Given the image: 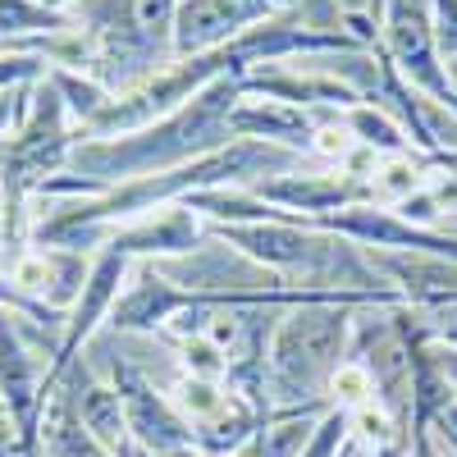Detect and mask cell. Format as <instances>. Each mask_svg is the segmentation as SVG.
Segmentation results:
<instances>
[{
	"label": "cell",
	"mask_w": 457,
	"mask_h": 457,
	"mask_svg": "<svg viewBox=\"0 0 457 457\" xmlns=\"http://www.w3.org/2000/svg\"><path fill=\"white\" fill-rule=\"evenodd\" d=\"M83 129L69 120V105L51 79H37L28 87V105L19 124L0 146V247H28L32 228V197L69 170V156L79 146Z\"/></svg>",
	"instance_id": "cell-1"
},
{
	"label": "cell",
	"mask_w": 457,
	"mask_h": 457,
	"mask_svg": "<svg viewBox=\"0 0 457 457\" xmlns=\"http://www.w3.org/2000/svg\"><path fill=\"white\" fill-rule=\"evenodd\" d=\"M174 10L179 0H79L69 14L96 51L92 79L124 96L174 64Z\"/></svg>",
	"instance_id": "cell-2"
},
{
	"label": "cell",
	"mask_w": 457,
	"mask_h": 457,
	"mask_svg": "<svg viewBox=\"0 0 457 457\" xmlns=\"http://www.w3.org/2000/svg\"><path fill=\"white\" fill-rule=\"evenodd\" d=\"M361 307H343V302H307L293 307L265 348V370H270V394L288 407L320 403L329 375L348 357L353 320Z\"/></svg>",
	"instance_id": "cell-3"
},
{
	"label": "cell",
	"mask_w": 457,
	"mask_h": 457,
	"mask_svg": "<svg viewBox=\"0 0 457 457\" xmlns=\"http://www.w3.org/2000/svg\"><path fill=\"white\" fill-rule=\"evenodd\" d=\"M379 51L398 69V79L421 92L439 114L457 120V92L448 87L444 55L435 42V23H430V0H385L379 10Z\"/></svg>",
	"instance_id": "cell-4"
},
{
	"label": "cell",
	"mask_w": 457,
	"mask_h": 457,
	"mask_svg": "<svg viewBox=\"0 0 457 457\" xmlns=\"http://www.w3.org/2000/svg\"><path fill=\"white\" fill-rule=\"evenodd\" d=\"M110 385H114V394H120V403H124V421H129V439L137 444V448H146V453H170V448H183V444H197V435H193V426L179 416V407L151 385V379L137 370V366H129V361H120L110 370Z\"/></svg>",
	"instance_id": "cell-5"
},
{
	"label": "cell",
	"mask_w": 457,
	"mask_h": 457,
	"mask_svg": "<svg viewBox=\"0 0 457 457\" xmlns=\"http://www.w3.org/2000/svg\"><path fill=\"white\" fill-rule=\"evenodd\" d=\"M243 92L261 96V101H284V105H297V110H312V114H343V110L366 101L348 79H338L334 69H302L293 60L252 69L243 79Z\"/></svg>",
	"instance_id": "cell-6"
},
{
	"label": "cell",
	"mask_w": 457,
	"mask_h": 457,
	"mask_svg": "<svg viewBox=\"0 0 457 457\" xmlns=\"http://www.w3.org/2000/svg\"><path fill=\"white\" fill-rule=\"evenodd\" d=\"M279 19L270 0H179L174 10V60L206 55L224 42L243 37L256 23Z\"/></svg>",
	"instance_id": "cell-7"
},
{
	"label": "cell",
	"mask_w": 457,
	"mask_h": 457,
	"mask_svg": "<svg viewBox=\"0 0 457 457\" xmlns=\"http://www.w3.org/2000/svg\"><path fill=\"white\" fill-rule=\"evenodd\" d=\"M202 238H206L202 215L187 211L183 202H174V206H161V211H151L142 220H129L120 228H110V238L101 247L120 252L129 261H174V256L197 252Z\"/></svg>",
	"instance_id": "cell-8"
},
{
	"label": "cell",
	"mask_w": 457,
	"mask_h": 457,
	"mask_svg": "<svg viewBox=\"0 0 457 457\" xmlns=\"http://www.w3.org/2000/svg\"><path fill=\"white\" fill-rule=\"evenodd\" d=\"M42 448L46 457H120L110 453L101 439H92V430L79 421V407H73V394L55 385L46 416H42Z\"/></svg>",
	"instance_id": "cell-9"
},
{
	"label": "cell",
	"mask_w": 457,
	"mask_h": 457,
	"mask_svg": "<svg viewBox=\"0 0 457 457\" xmlns=\"http://www.w3.org/2000/svg\"><path fill=\"white\" fill-rule=\"evenodd\" d=\"M338 120H343V129L357 137V146L375 151V156H411V151H416L411 137H407V129L394 120V110H385V105L361 101L353 110H343Z\"/></svg>",
	"instance_id": "cell-10"
},
{
	"label": "cell",
	"mask_w": 457,
	"mask_h": 457,
	"mask_svg": "<svg viewBox=\"0 0 457 457\" xmlns=\"http://www.w3.org/2000/svg\"><path fill=\"white\" fill-rule=\"evenodd\" d=\"M325 403L334 411H357L366 403H375V375L361 357H343L338 370L329 375V385H325Z\"/></svg>",
	"instance_id": "cell-11"
},
{
	"label": "cell",
	"mask_w": 457,
	"mask_h": 457,
	"mask_svg": "<svg viewBox=\"0 0 457 457\" xmlns=\"http://www.w3.org/2000/svg\"><path fill=\"white\" fill-rule=\"evenodd\" d=\"M46 79L60 87V96H64V105H69V120L79 124V129H87L96 114H101V105L110 101V92L96 83V79H87V73H69V69H46Z\"/></svg>",
	"instance_id": "cell-12"
},
{
	"label": "cell",
	"mask_w": 457,
	"mask_h": 457,
	"mask_svg": "<svg viewBox=\"0 0 457 457\" xmlns=\"http://www.w3.org/2000/svg\"><path fill=\"white\" fill-rule=\"evenodd\" d=\"M174 407H179V416L187 426H206L211 416L228 403V389L224 385H215V379H197V375H183L179 385H174V398H170Z\"/></svg>",
	"instance_id": "cell-13"
},
{
	"label": "cell",
	"mask_w": 457,
	"mask_h": 457,
	"mask_svg": "<svg viewBox=\"0 0 457 457\" xmlns=\"http://www.w3.org/2000/svg\"><path fill=\"white\" fill-rule=\"evenodd\" d=\"M348 439H353V426H348V411H325L316 430L307 435V444H302L297 457H343L348 453Z\"/></svg>",
	"instance_id": "cell-14"
},
{
	"label": "cell",
	"mask_w": 457,
	"mask_h": 457,
	"mask_svg": "<svg viewBox=\"0 0 457 457\" xmlns=\"http://www.w3.org/2000/svg\"><path fill=\"white\" fill-rule=\"evenodd\" d=\"M183 375H197V379H215V385H224V379H228V357L215 348L206 334H193V338H183Z\"/></svg>",
	"instance_id": "cell-15"
},
{
	"label": "cell",
	"mask_w": 457,
	"mask_h": 457,
	"mask_svg": "<svg viewBox=\"0 0 457 457\" xmlns=\"http://www.w3.org/2000/svg\"><path fill=\"white\" fill-rule=\"evenodd\" d=\"M37 79H46V60L42 55H14V51H0V96L28 87Z\"/></svg>",
	"instance_id": "cell-16"
},
{
	"label": "cell",
	"mask_w": 457,
	"mask_h": 457,
	"mask_svg": "<svg viewBox=\"0 0 457 457\" xmlns=\"http://www.w3.org/2000/svg\"><path fill=\"white\" fill-rule=\"evenodd\" d=\"M430 23H435L439 55L453 60L457 55V0H430Z\"/></svg>",
	"instance_id": "cell-17"
},
{
	"label": "cell",
	"mask_w": 457,
	"mask_h": 457,
	"mask_svg": "<svg viewBox=\"0 0 457 457\" xmlns=\"http://www.w3.org/2000/svg\"><path fill=\"white\" fill-rule=\"evenodd\" d=\"M28 87H32V83H28ZM28 87H14V92L0 96V146H5L10 129L19 124V114H23V105H28Z\"/></svg>",
	"instance_id": "cell-18"
},
{
	"label": "cell",
	"mask_w": 457,
	"mask_h": 457,
	"mask_svg": "<svg viewBox=\"0 0 457 457\" xmlns=\"http://www.w3.org/2000/svg\"><path fill=\"white\" fill-rule=\"evenodd\" d=\"M0 457H23V439H19V426L10 421L5 403H0Z\"/></svg>",
	"instance_id": "cell-19"
},
{
	"label": "cell",
	"mask_w": 457,
	"mask_h": 457,
	"mask_svg": "<svg viewBox=\"0 0 457 457\" xmlns=\"http://www.w3.org/2000/svg\"><path fill=\"white\" fill-rule=\"evenodd\" d=\"M343 19H375L379 23V10H385V0H334Z\"/></svg>",
	"instance_id": "cell-20"
},
{
	"label": "cell",
	"mask_w": 457,
	"mask_h": 457,
	"mask_svg": "<svg viewBox=\"0 0 457 457\" xmlns=\"http://www.w3.org/2000/svg\"><path fill=\"white\" fill-rule=\"evenodd\" d=\"M161 457H206L197 444H183V448H170V453H161Z\"/></svg>",
	"instance_id": "cell-21"
},
{
	"label": "cell",
	"mask_w": 457,
	"mask_h": 457,
	"mask_svg": "<svg viewBox=\"0 0 457 457\" xmlns=\"http://www.w3.org/2000/svg\"><path fill=\"white\" fill-rule=\"evenodd\" d=\"M37 5H46V10H55V14H69L79 0H37Z\"/></svg>",
	"instance_id": "cell-22"
},
{
	"label": "cell",
	"mask_w": 457,
	"mask_h": 457,
	"mask_svg": "<svg viewBox=\"0 0 457 457\" xmlns=\"http://www.w3.org/2000/svg\"><path fill=\"white\" fill-rule=\"evenodd\" d=\"M444 73H448V87L457 92V55H453V60H444Z\"/></svg>",
	"instance_id": "cell-23"
},
{
	"label": "cell",
	"mask_w": 457,
	"mask_h": 457,
	"mask_svg": "<svg viewBox=\"0 0 457 457\" xmlns=\"http://www.w3.org/2000/svg\"><path fill=\"white\" fill-rule=\"evenodd\" d=\"M220 457H234V453H220Z\"/></svg>",
	"instance_id": "cell-24"
}]
</instances>
